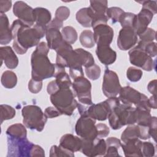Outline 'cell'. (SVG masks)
I'll return each instance as SVG.
<instances>
[{
  "label": "cell",
  "instance_id": "cell-50",
  "mask_svg": "<svg viewBox=\"0 0 157 157\" xmlns=\"http://www.w3.org/2000/svg\"><path fill=\"white\" fill-rule=\"evenodd\" d=\"M44 113L47 118H53L60 116L61 113L55 107H48L44 110Z\"/></svg>",
  "mask_w": 157,
  "mask_h": 157
},
{
  "label": "cell",
  "instance_id": "cell-52",
  "mask_svg": "<svg viewBox=\"0 0 157 157\" xmlns=\"http://www.w3.org/2000/svg\"><path fill=\"white\" fill-rule=\"evenodd\" d=\"M60 88H59V86L58 85L55 80H52L50 83H48V84L47 85V91L50 95H52V94L55 93Z\"/></svg>",
  "mask_w": 157,
  "mask_h": 157
},
{
  "label": "cell",
  "instance_id": "cell-49",
  "mask_svg": "<svg viewBox=\"0 0 157 157\" xmlns=\"http://www.w3.org/2000/svg\"><path fill=\"white\" fill-rule=\"evenodd\" d=\"M156 123L157 118L156 117H151V121L148 126L149 127V134L150 137H151L155 142H156Z\"/></svg>",
  "mask_w": 157,
  "mask_h": 157
},
{
  "label": "cell",
  "instance_id": "cell-12",
  "mask_svg": "<svg viewBox=\"0 0 157 157\" xmlns=\"http://www.w3.org/2000/svg\"><path fill=\"white\" fill-rule=\"evenodd\" d=\"M106 148V142L103 138L96 137L93 140L82 139V146L80 151L89 157L104 156Z\"/></svg>",
  "mask_w": 157,
  "mask_h": 157
},
{
  "label": "cell",
  "instance_id": "cell-51",
  "mask_svg": "<svg viewBox=\"0 0 157 157\" xmlns=\"http://www.w3.org/2000/svg\"><path fill=\"white\" fill-rule=\"evenodd\" d=\"M33 156H45L44 150L40 146L34 144L31 152V157Z\"/></svg>",
  "mask_w": 157,
  "mask_h": 157
},
{
  "label": "cell",
  "instance_id": "cell-38",
  "mask_svg": "<svg viewBox=\"0 0 157 157\" xmlns=\"http://www.w3.org/2000/svg\"><path fill=\"white\" fill-rule=\"evenodd\" d=\"M50 156H74V152L64 148L61 146L53 145L50 150Z\"/></svg>",
  "mask_w": 157,
  "mask_h": 157
},
{
  "label": "cell",
  "instance_id": "cell-34",
  "mask_svg": "<svg viewBox=\"0 0 157 157\" xmlns=\"http://www.w3.org/2000/svg\"><path fill=\"white\" fill-rule=\"evenodd\" d=\"M79 40L82 45L85 48H92L95 45L94 34L90 30L83 31L79 37Z\"/></svg>",
  "mask_w": 157,
  "mask_h": 157
},
{
  "label": "cell",
  "instance_id": "cell-11",
  "mask_svg": "<svg viewBox=\"0 0 157 157\" xmlns=\"http://www.w3.org/2000/svg\"><path fill=\"white\" fill-rule=\"evenodd\" d=\"M121 86L117 73L109 69L104 71L102 90L104 94L109 98L116 97L120 93Z\"/></svg>",
  "mask_w": 157,
  "mask_h": 157
},
{
  "label": "cell",
  "instance_id": "cell-36",
  "mask_svg": "<svg viewBox=\"0 0 157 157\" xmlns=\"http://www.w3.org/2000/svg\"><path fill=\"white\" fill-rule=\"evenodd\" d=\"M136 15L131 12H124L120 17L119 22L122 28H134Z\"/></svg>",
  "mask_w": 157,
  "mask_h": 157
},
{
  "label": "cell",
  "instance_id": "cell-22",
  "mask_svg": "<svg viewBox=\"0 0 157 157\" xmlns=\"http://www.w3.org/2000/svg\"><path fill=\"white\" fill-rule=\"evenodd\" d=\"M59 145L72 152L78 151L82 146V139L71 134H66L60 139Z\"/></svg>",
  "mask_w": 157,
  "mask_h": 157
},
{
  "label": "cell",
  "instance_id": "cell-37",
  "mask_svg": "<svg viewBox=\"0 0 157 157\" xmlns=\"http://www.w3.org/2000/svg\"><path fill=\"white\" fill-rule=\"evenodd\" d=\"M15 110L12 106L7 104L1 105V123L4 121L13 118L15 116Z\"/></svg>",
  "mask_w": 157,
  "mask_h": 157
},
{
  "label": "cell",
  "instance_id": "cell-48",
  "mask_svg": "<svg viewBox=\"0 0 157 157\" xmlns=\"http://www.w3.org/2000/svg\"><path fill=\"white\" fill-rule=\"evenodd\" d=\"M138 3H140L142 5V8L147 9L151 12L154 15L156 13V1H137Z\"/></svg>",
  "mask_w": 157,
  "mask_h": 157
},
{
  "label": "cell",
  "instance_id": "cell-3",
  "mask_svg": "<svg viewBox=\"0 0 157 157\" xmlns=\"http://www.w3.org/2000/svg\"><path fill=\"white\" fill-rule=\"evenodd\" d=\"M110 127L115 130L136 123V109L131 105L120 104L108 116Z\"/></svg>",
  "mask_w": 157,
  "mask_h": 157
},
{
  "label": "cell",
  "instance_id": "cell-26",
  "mask_svg": "<svg viewBox=\"0 0 157 157\" xmlns=\"http://www.w3.org/2000/svg\"><path fill=\"white\" fill-rule=\"evenodd\" d=\"M59 88H70L72 86V82L69 75L66 72L65 68L60 67L55 64V72L54 76Z\"/></svg>",
  "mask_w": 157,
  "mask_h": 157
},
{
  "label": "cell",
  "instance_id": "cell-16",
  "mask_svg": "<svg viewBox=\"0 0 157 157\" xmlns=\"http://www.w3.org/2000/svg\"><path fill=\"white\" fill-rule=\"evenodd\" d=\"M94 38L97 46L110 45L113 38V30L107 24H99L93 28Z\"/></svg>",
  "mask_w": 157,
  "mask_h": 157
},
{
  "label": "cell",
  "instance_id": "cell-14",
  "mask_svg": "<svg viewBox=\"0 0 157 157\" xmlns=\"http://www.w3.org/2000/svg\"><path fill=\"white\" fill-rule=\"evenodd\" d=\"M31 7L23 1H17L13 7V13L20 20L26 25L32 27L34 26V18Z\"/></svg>",
  "mask_w": 157,
  "mask_h": 157
},
{
  "label": "cell",
  "instance_id": "cell-40",
  "mask_svg": "<svg viewBox=\"0 0 157 157\" xmlns=\"http://www.w3.org/2000/svg\"><path fill=\"white\" fill-rule=\"evenodd\" d=\"M138 46L141 47L145 50V52L151 58L155 57L157 53L156 43L155 42H151L148 43H143L141 41H139Z\"/></svg>",
  "mask_w": 157,
  "mask_h": 157
},
{
  "label": "cell",
  "instance_id": "cell-46",
  "mask_svg": "<svg viewBox=\"0 0 157 157\" xmlns=\"http://www.w3.org/2000/svg\"><path fill=\"white\" fill-rule=\"evenodd\" d=\"M42 88V81L31 79L28 83V90L32 93H38Z\"/></svg>",
  "mask_w": 157,
  "mask_h": 157
},
{
  "label": "cell",
  "instance_id": "cell-20",
  "mask_svg": "<svg viewBox=\"0 0 157 157\" xmlns=\"http://www.w3.org/2000/svg\"><path fill=\"white\" fill-rule=\"evenodd\" d=\"M142 145V142L139 138L130 139L121 144L125 156H143Z\"/></svg>",
  "mask_w": 157,
  "mask_h": 157
},
{
  "label": "cell",
  "instance_id": "cell-53",
  "mask_svg": "<svg viewBox=\"0 0 157 157\" xmlns=\"http://www.w3.org/2000/svg\"><path fill=\"white\" fill-rule=\"evenodd\" d=\"M12 6L11 1H0V12L1 14H3L5 12L9 11Z\"/></svg>",
  "mask_w": 157,
  "mask_h": 157
},
{
  "label": "cell",
  "instance_id": "cell-21",
  "mask_svg": "<svg viewBox=\"0 0 157 157\" xmlns=\"http://www.w3.org/2000/svg\"><path fill=\"white\" fill-rule=\"evenodd\" d=\"M96 54L101 63L106 66L113 64L117 59V53L110 45L97 46Z\"/></svg>",
  "mask_w": 157,
  "mask_h": 157
},
{
  "label": "cell",
  "instance_id": "cell-18",
  "mask_svg": "<svg viewBox=\"0 0 157 157\" xmlns=\"http://www.w3.org/2000/svg\"><path fill=\"white\" fill-rule=\"evenodd\" d=\"M154 14L150 10L142 8L140 12L136 15L134 29L137 36L143 33L151 21Z\"/></svg>",
  "mask_w": 157,
  "mask_h": 157
},
{
  "label": "cell",
  "instance_id": "cell-1",
  "mask_svg": "<svg viewBox=\"0 0 157 157\" xmlns=\"http://www.w3.org/2000/svg\"><path fill=\"white\" fill-rule=\"evenodd\" d=\"M11 31L13 50L19 55L25 54L29 48L37 46L46 33V27L34 25L31 27L19 19L13 21Z\"/></svg>",
  "mask_w": 157,
  "mask_h": 157
},
{
  "label": "cell",
  "instance_id": "cell-35",
  "mask_svg": "<svg viewBox=\"0 0 157 157\" xmlns=\"http://www.w3.org/2000/svg\"><path fill=\"white\" fill-rule=\"evenodd\" d=\"M61 34L65 41L70 44L75 42L78 38V35L76 30L72 26H65L62 29Z\"/></svg>",
  "mask_w": 157,
  "mask_h": 157
},
{
  "label": "cell",
  "instance_id": "cell-31",
  "mask_svg": "<svg viewBox=\"0 0 157 157\" xmlns=\"http://www.w3.org/2000/svg\"><path fill=\"white\" fill-rule=\"evenodd\" d=\"M140 131L139 126L134 124L129 125L122 132L121 135V140L122 142L128 140L139 138Z\"/></svg>",
  "mask_w": 157,
  "mask_h": 157
},
{
  "label": "cell",
  "instance_id": "cell-28",
  "mask_svg": "<svg viewBox=\"0 0 157 157\" xmlns=\"http://www.w3.org/2000/svg\"><path fill=\"white\" fill-rule=\"evenodd\" d=\"M7 136L25 138L27 137V131L26 126L21 123H16L10 125L6 130Z\"/></svg>",
  "mask_w": 157,
  "mask_h": 157
},
{
  "label": "cell",
  "instance_id": "cell-19",
  "mask_svg": "<svg viewBox=\"0 0 157 157\" xmlns=\"http://www.w3.org/2000/svg\"><path fill=\"white\" fill-rule=\"evenodd\" d=\"M45 36L48 48L55 51L66 42L64 40L59 29L57 28H47Z\"/></svg>",
  "mask_w": 157,
  "mask_h": 157
},
{
  "label": "cell",
  "instance_id": "cell-39",
  "mask_svg": "<svg viewBox=\"0 0 157 157\" xmlns=\"http://www.w3.org/2000/svg\"><path fill=\"white\" fill-rule=\"evenodd\" d=\"M124 11L120 7H112L108 8L106 11V15L109 18V19L112 20V23H115L119 21V19L121 14Z\"/></svg>",
  "mask_w": 157,
  "mask_h": 157
},
{
  "label": "cell",
  "instance_id": "cell-33",
  "mask_svg": "<svg viewBox=\"0 0 157 157\" xmlns=\"http://www.w3.org/2000/svg\"><path fill=\"white\" fill-rule=\"evenodd\" d=\"M76 20L83 27H91L92 19L88 13V7L82 8L77 12Z\"/></svg>",
  "mask_w": 157,
  "mask_h": 157
},
{
  "label": "cell",
  "instance_id": "cell-47",
  "mask_svg": "<svg viewBox=\"0 0 157 157\" xmlns=\"http://www.w3.org/2000/svg\"><path fill=\"white\" fill-rule=\"evenodd\" d=\"M97 129V137L98 138H104L107 137L110 132L109 128L104 123L96 124Z\"/></svg>",
  "mask_w": 157,
  "mask_h": 157
},
{
  "label": "cell",
  "instance_id": "cell-6",
  "mask_svg": "<svg viewBox=\"0 0 157 157\" xmlns=\"http://www.w3.org/2000/svg\"><path fill=\"white\" fill-rule=\"evenodd\" d=\"M7 156H31V152L34 144L28 140L27 137L16 138L7 136Z\"/></svg>",
  "mask_w": 157,
  "mask_h": 157
},
{
  "label": "cell",
  "instance_id": "cell-23",
  "mask_svg": "<svg viewBox=\"0 0 157 157\" xmlns=\"http://www.w3.org/2000/svg\"><path fill=\"white\" fill-rule=\"evenodd\" d=\"M0 52L2 63L4 61L7 67L11 69L17 67L18 64V59L10 46L1 47Z\"/></svg>",
  "mask_w": 157,
  "mask_h": 157
},
{
  "label": "cell",
  "instance_id": "cell-29",
  "mask_svg": "<svg viewBox=\"0 0 157 157\" xmlns=\"http://www.w3.org/2000/svg\"><path fill=\"white\" fill-rule=\"evenodd\" d=\"M1 82L4 87L8 89H12L17 85V77L15 72L9 70L6 71L2 74Z\"/></svg>",
  "mask_w": 157,
  "mask_h": 157
},
{
  "label": "cell",
  "instance_id": "cell-56",
  "mask_svg": "<svg viewBox=\"0 0 157 157\" xmlns=\"http://www.w3.org/2000/svg\"><path fill=\"white\" fill-rule=\"evenodd\" d=\"M148 103L151 109H156V96H151L148 99Z\"/></svg>",
  "mask_w": 157,
  "mask_h": 157
},
{
  "label": "cell",
  "instance_id": "cell-8",
  "mask_svg": "<svg viewBox=\"0 0 157 157\" xmlns=\"http://www.w3.org/2000/svg\"><path fill=\"white\" fill-rule=\"evenodd\" d=\"M72 87L79 102L86 105H91L93 104L91 93V84L84 76L74 79L72 83Z\"/></svg>",
  "mask_w": 157,
  "mask_h": 157
},
{
  "label": "cell",
  "instance_id": "cell-9",
  "mask_svg": "<svg viewBox=\"0 0 157 157\" xmlns=\"http://www.w3.org/2000/svg\"><path fill=\"white\" fill-rule=\"evenodd\" d=\"M129 61L132 64L146 71H151L155 68V63L152 58L144 49L138 45L131 49L129 52Z\"/></svg>",
  "mask_w": 157,
  "mask_h": 157
},
{
  "label": "cell",
  "instance_id": "cell-55",
  "mask_svg": "<svg viewBox=\"0 0 157 157\" xmlns=\"http://www.w3.org/2000/svg\"><path fill=\"white\" fill-rule=\"evenodd\" d=\"M156 80H153L150 81L147 86V89L148 91L153 96H156Z\"/></svg>",
  "mask_w": 157,
  "mask_h": 157
},
{
  "label": "cell",
  "instance_id": "cell-45",
  "mask_svg": "<svg viewBox=\"0 0 157 157\" xmlns=\"http://www.w3.org/2000/svg\"><path fill=\"white\" fill-rule=\"evenodd\" d=\"M69 15H70L69 9L65 6H61L56 9L55 18L63 22V21H65L67 19Z\"/></svg>",
  "mask_w": 157,
  "mask_h": 157
},
{
  "label": "cell",
  "instance_id": "cell-24",
  "mask_svg": "<svg viewBox=\"0 0 157 157\" xmlns=\"http://www.w3.org/2000/svg\"><path fill=\"white\" fill-rule=\"evenodd\" d=\"M0 19V44L6 45L13 39L12 31L9 27L8 18L5 13L1 14Z\"/></svg>",
  "mask_w": 157,
  "mask_h": 157
},
{
  "label": "cell",
  "instance_id": "cell-15",
  "mask_svg": "<svg viewBox=\"0 0 157 157\" xmlns=\"http://www.w3.org/2000/svg\"><path fill=\"white\" fill-rule=\"evenodd\" d=\"M137 42V35L132 28H122L117 38V46L121 50L131 49Z\"/></svg>",
  "mask_w": 157,
  "mask_h": 157
},
{
  "label": "cell",
  "instance_id": "cell-54",
  "mask_svg": "<svg viewBox=\"0 0 157 157\" xmlns=\"http://www.w3.org/2000/svg\"><path fill=\"white\" fill-rule=\"evenodd\" d=\"M63 22L60 21L59 20L54 18L47 26V28H55L57 29H59L63 26Z\"/></svg>",
  "mask_w": 157,
  "mask_h": 157
},
{
  "label": "cell",
  "instance_id": "cell-5",
  "mask_svg": "<svg viewBox=\"0 0 157 157\" xmlns=\"http://www.w3.org/2000/svg\"><path fill=\"white\" fill-rule=\"evenodd\" d=\"M23 124L31 130L42 131L47 121V117L40 107L36 105L24 106L21 110Z\"/></svg>",
  "mask_w": 157,
  "mask_h": 157
},
{
  "label": "cell",
  "instance_id": "cell-43",
  "mask_svg": "<svg viewBox=\"0 0 157 157\" xmlns=\"http://www.w3.org/2000/svg\"><path fill=\"white\" fill-rule=\"evenodd\" d=\"M156 33L154 29L148 28L143 33L139 36L140 39V41L143 43L153 42V40L156 39Z\"/></svg>",
  "mask_w": 157,
  "mask_h": 157
},
{
  "label": "cell",
  "instance_id": "cell-41",
  "mask_svg": "<svg viewBox=\"0 0 157 157\" xmlns=\"http://www.w3.org/2000/svg\"><path fill=\"white\" fill-rule=\"evenodd\" d=\"M143 72L142 70L134 67H129L126 71V77L128 79L132 82H136L140 80Z\"/></svg>",
  "mask_w": 157,
  "mask_h": 157
},
{
  "label": "cell",
  "instance_id": "cell-30",
  "mask_svg": "<svg viewBox=\"0 0 157 157\" xmlns=\"http://www.w3.org/2000/svg\"><path fill=\"white\" fill-rule=\"evenodd\" d=\"M78 55V59L82 66L85 67H89L94 64V59L92 54L82 48H76L74 50Z\"/></svg>",
  "mask_w": 157,
  "mask_h": 157
},
{
  "label": "cell",
  "instance_id": "cell-7",
  "mask_svg": "<svg viewBox=\"0 0 157 157\" xmlns=\"http://www.w3.org/2000/svg\"><path fill=\"white\" fill-rule=\"evenodd\" d=\"M75 131L77 135L82 139H94L97 137L96 120L86 115H80L75 124Z\"/></svg>",
  "mask_w": 157,
  "mask_h": 157
},
{
  "label": "cell",
  "instance_id": "cell-10",
  "mask_svg": "<svg viewBox=\"0 0 157 157\" xmlns=\"http://www.w3.org/2000/svg\"><path fill=\"white\" fill-rule=\"evenodd\" d=\"M88 12L92 19L91 27L93 28L99 24H107L109 18L106 15L107 7V1H90Z\"/></svg>",
  "mask_w": 157,
  "mask_h": 157
},
{
  "label": "cell",
  "instance_id": "cell-44",
  "mask_svg": "<svg viewBox=\"0 0 157 157\" xmlns=\"http://www.w3.org/2000/svg\"><path fill=\"white\" fill-rule=\"evenodd\" d=\"M155 153V146L150 142H144L142 145V154L145 157H152Z\"/></svg>",
  "mask_w": 157,
  "mask_h": 157
},
{
  "label": "cell",
  "instance_id": "cell-42",
  "mask_svg": "<svg viewBox=\"0 0 157 157\" xmlns=\"http://www.w3.org/2000/svg\"><path fill=\"white\" fill-rule=\"evenodd\" d=\"M85 71L86 76L92 80H97L101 75V68L96 64L89 67H85Z\"/></svg>",
  "mask_w": 157,
  "mask_h": 157
},
{
  "label": "cell",
  "instance_id": "cell-2",
  "mask_svg": "<svg viewBox=\"0 0 157 157\" xmlns=\"http://www.w3.org/2000/svg\"><path fill=\"white\" fill-rule=\"evenodd\" d=\"M49 50L47 44L41 42L33 52L31 57L32 79L42 81L54 76L55 64L52 63L48 59Z\"/></svg>",
  "mask_w": 157,
  "mask_h": 157
},
{
  "label": "cell",
  "instance_id": "cell-27",
  "mask_svg": "<svg viewBox=\"0 0 157 157\" xmlns=\"http://www.w3.org/2000/svg\"><path fill=\"white\" fill-rule=\"evenodd\" d=\"M105 142L107 148L104 156H120L118 149L121 147V140L115 137H108Z\"/></svg>",
  "mask_w": 157,
  "mask_h": 157
},
{
  "label": "cell",
  "instance_id": "cell-4",
  "mask_svg": "<svg viewBox=\"0 0 157 157\" xmlns=\"http://www.w3.org/2000/svg\"><path fill=\"white\" fill-rule=\"evenodd\" d=\"M75 97L74 93L70 88H61L50 95V98L53 106L61 114L71 116L77 107L78 102Z\"/></svg>",
  "mask_w": 157,
  "mask_h": 157
},
{
  "label": "cell",
  "instance_id": "cell-17",
  "mask_svg": "<svg viewBox=\"0 0 157 157\" xmlns=\"http://www.w3.org/2000/svg\"><path fill=\"white\" fill-rule=\"evenodd\" d=\"M142 94V93L134 88L129 86H126L123 88L121 87L119 93L118 98L123 104L131 105L134 104L136 106L139 103Z\"/></svg>",
  "mask_w": 157,
  "mask_h": 157
},
{
  "label": "cell",
  "instance_id": "cell-13",
  "mask_svg": "<svg viewBox=\"0 0 157 157\" xmlns=\"http://www.w3.org/2000/svg\"><path fill=\"white\" fill-rule=\"evenodd\" d=\"M112 110V105L109 99H107L97 104H93L90 105L85 115H86L96 120L104 121L108 118V116Z\"/></svg>",
  "mask_w": 157,
  "mask_h": 157
},
{
  "label": "cell",
  "instance_id": "cell-32",
  "mask_svg": "<svg viewBox=\"0 0 157 157\" xmlns=\"http://www.w3.org/2000/svg\"><path fill=\"white\" fill-rule=\"evenodd\" d=\"M136 123L137 125L148 126L151 119L150 111L136 108Z\"/></svg>",
  "mask_w": 157,
  "mask_h": 157
},
{
  "label": "cell",
  "instance_id": "cell-25",
  "mask_svg": "<svg viewBox=\"0 0 157 157\" xmlns=\"http://www.w3.org/2000/svg\"><path fill=\"white\" fill-rule=\"evenodd\" d=\"M33 15L36 25L47 28V26L51 21V13L45 8L36 7L34 9Z\"/></svg>",
  "mask_w": 157,
  "mask_h": 157
}]
</instances>
